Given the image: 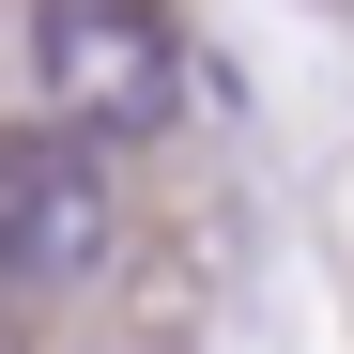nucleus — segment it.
I'll list each match as a JSON object with an SVG mask.
<instances>
[{"label":"nucleus","mask_w":354,"mask_h":354,"mask_svg":"<svg viewBox=\"0 0 354 354\" xmlns=\"http://www.w3.org/2000/svg\"><path fill=\"white\" fill-rule=\"evenodd\" d=\"M31 77H46V108L93 124V139L185 124V46H169L154 0H31Z\"/></svg>","instance_id":"1"},{"label":"nucleus","mask_w":354,"mask_h":354,"mask_svg":"<svg viewBox=\"0 0 354 354\" xmlns=\"http://www.w3.org/2000/svg\"><path fill=\"white\" fill-rule=\"evenodd\" d=\"M108 262V169L77 124H31V139H0V277L16 292H62Z\"/></svg>","instance_id":"2"}]
</instances>
